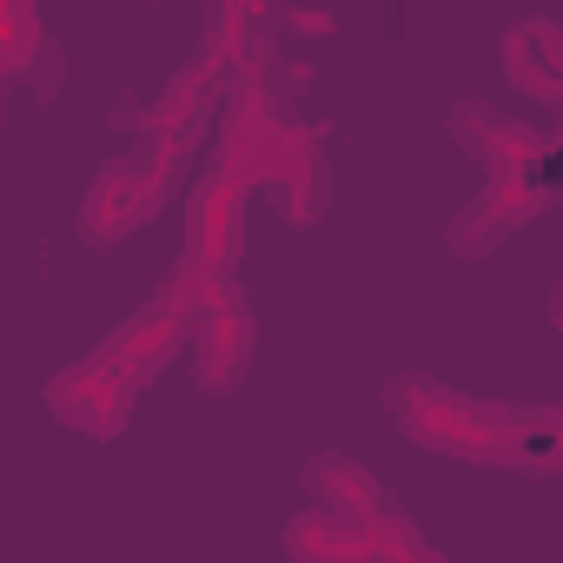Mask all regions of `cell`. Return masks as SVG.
Instances as JSON below:
<instances>
[{
    "mask_svg": "<svg viewBox=\"0 0 563 563\" xmlns=\"http://www.w3.org/2000/svg\"><path fill=\"white\" fill-rule=\"evenodd\" d=\"M173 339H179V325H173V312H146V319H133L120 339H113V365H120V378H146L153 365H166L173 358Z\"/></svg>",
    "mask_w": 563,
    "mask_h": 563,
    "instance_id": "1",
    "label": "cell"
},
{
    "mask_svg": "<svg viewBox=\"0 0 563 563\" xmlns=\"http://www.w3.org/2000/svg\"><path fill=\"white\" fill-rule=\"evenodd\" d=\"M146 212H153V179L113 173V179H100V186H93V206H87V232L100 239V225H107V239H113V232H126L133 219H146Z\"/></svg>",
    "mask_w": 563,
    "mask_h": 563,
    "instance_id": "2",
    "label": "cell"
}]
</instances>
